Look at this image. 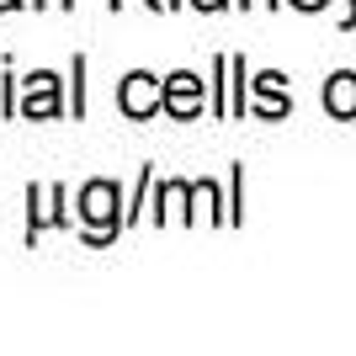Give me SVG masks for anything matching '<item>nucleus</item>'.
Masks as SVG:
<instances>
[{
  "label": "nucleus",
  "mask_w": 356,
  "mask_h": 356,
  "mask_svg": "<svg viewBox=\"0 0 356 356\" xmlns=\"http://www.w3.org/2000/svg\"><path fill=\"white\" fill-rule=\"evenodd\" d=\"M122 197L112 181H90L86 192H80V218H86V239L90 245H106V239H118L122 229Z\"/></svg>",
  "instance_id": "obj_1"
},
{
  "label": "nucleus",
  "mask_w": 356,
  "mask_h": 356,
  "mask_svg": "<svg viewBox=\"0 0 356 356\" xmlns=\"http://www.w3.org/2000/svg\"><path fill=\"white\" fill-rule=\"evenodd\" d=\"M118 102H122V112H128V118H154V112L165 106V86H154V74L134 70L128 80H122Z\"/></svg>",
  "instance_id": "obj_2"
},
{
  "label": "nucleus",
  "mask_w": 356,
  "mask_h": 356,
  "mask_svg": "<svg viewBox=\"0 0 356 356\" xmlns=\"http://www.w3.org/2000/svg\"><path fill=\"white\" fill-rule=\"evenodd\" d=\"M22 118H59L64 106H59V74H48V70H38L22 86V106H16Z\"/></svg>",
  "instance_id": "obj_3"
},
{
  "label": "nucleus",
  "mask_w": 356,
  "mask_h": 356,
  "mask_svg": "<svg viewBox=\"0 0 356 356\" xmlns=\"http://www.w3.org/2000/svg\"><path fill=\"white\" fill-rule=\"evenodd\" d=\"M165 112H170V118H197V112H202V80H197V74H170V80H165Z\"/></svg>",
  "instance_id": "obj_4"
},
{
  "label": "nucleus",
  "mask_w": 356,
  "mask_h": 356,
  "mask_svg": "<svg viewBox=\"0 0 356 356\" xmlns=\"http://www.w3.org/2000/svg\"><path fill=\"white\" fill-rule=\"evenodd\" d=\"M64 192L59 186H32V218H27V239H38L48 223H64Z\"/></svg>",
  "instance_id": "obj_5"
},
{
  "label": "nucleus",
  "mask_w": 356,
  "mask_h": 356,
  "mask_svg": "<svg viewBox=\"0 0 356 356\" xmlns=\"http://www.w3.org/2000/svg\"><path fill=\"white\" fill-rule=\"evenodd\" d=\"M325 106L335 118H356V74H335L325 86Z\"/></svg>",
  "instance_id": "obj_6"
},
{
  "label": "nucleus",
  "mask_w": 356,
  "mask_h": 356,
  "mask_svg": "<svg viewBox=\"0 0 356 356\" xmlns=\"http://www.w3.org/2000/svg\"><path fill=\"white\" fill-rule=\"evenodd\" d=\"M255 96H261V112H266V118H282V112H287L282 74H261V80H255Z\"/></svg>",
  "instance_id": "obj_7"
},
{
  "label": "nucleus",
  "mask_w": 356,
  "mask_h": 356,
  "mask_svg": "<svg viewBox=\"0 0 356 356\" xmlns=\"http://www.w3.org/2000/svg\"><path fill=\"white\" fill-rule=\"evenodd\" d=\"M293 6H303V11H319V6H325V0H293Z\"/></svg>",
  "instance_id": "obj_8"
},
{
  "label": "nucleus",
  "mask_w": 356,
  "mask_h": 356,
  "mask_svg": "<svg viewBox=\"0 0 356 356\" xmlns=\"http://www.w3.org/2000/svg\"><path fill=\"white\" fill-rule=\"evenodd\" d=\"M192 6H202V11H218V6H223V0H192Z\"/></svg>",
  "instance_id": "obj_9"
},
{
  "label": "nucleus",
  "mask_w": 356,
  "mask_h": 356,
  "mask_svg": "<svg viewBox=\"0 0 356 356\" xmlns=\"http://www.w3.org/2000/svg\"><path fill=\"white\" fill-rule=\"evenodd\" d=\"M32 6H74V0H32Z\"/></svg>",
  "instance_id": "obj_10"
},
{
  "label": "nucleus",
  "mask_w": 356,
  "mask_h": 356,
  "mask_svg": "<svg viewBox=\"0 0 356 356\" xmlns=\"http://www.w3.org/2000/svg\"><path fill=\"white\" fill-rule=\"evenodd\" d=\"M16 6H22V0H0V11H16Z\"/></svg>",
  "instance_id": "obj_11"
}]
</instances>
